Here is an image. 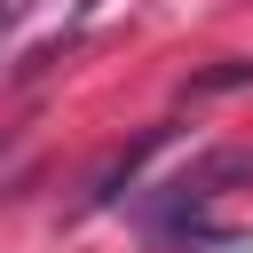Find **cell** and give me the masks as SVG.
<instances>
[{
	"label": "cell",
	"instance_id": "1",
	"mask_svg": "<svg viewBox=\"0 0 253 253\" xmlns=\"http://www.w3.org/2000/svg\"><path fill=\"white\" fill-rule=\"evenodd\" d=\"M166 142H174V126H142V134H134L126 150H111V158L95 166V182H87V213L119 206V190H126V182L142 174V158H150V150H166Z\"/></svg>",
	"mask_w": 253,
	"mask_h": 253
},
{
	"label": "cell",
	"instance_id": "2",
	"mask_svg": "<svg viewBox=\"0 0 253 253\" xmlns=\"http://www.w3.org/2000/svg\"><path fill=\"white\" fill-rule=\"evenodd\" d=\"M221 182H253V150H213V158H198L182 182H166V190H182V198H213Z\"/></svg>",
	"mask_w": 253,
	"mask_h": 253
},
{
	"label": "cell",
	"instance_id": "3",
	"mask_svg": "<svg viewBox=\"0 0 253 253\" xmlns=\"http://www.w3.org/2000/svg\"><path fill=\"white\" fill-rule=\"evenodd\" d=\"M221 87H253V63H245V55H229V63H213V71H198V79H190V95H221Z\"/></svg>",
	"mask_w": 253,
	"mask_h": 253
},
{
	"label": "cell",
	"instance_id": "4",
	"mask_svg": "<svg viewBox=\"0 0 253 253\" xmlns=\"http://www.w3.org/2000/svg\"><path fill=\"white\" fill-rule=\"evenodd\" d=\"M24 8H32V0H0V32H8V24H24Z\"/></svg>",
	"mask_w": 253,
	"mask_h": 253
}]
</instances>
